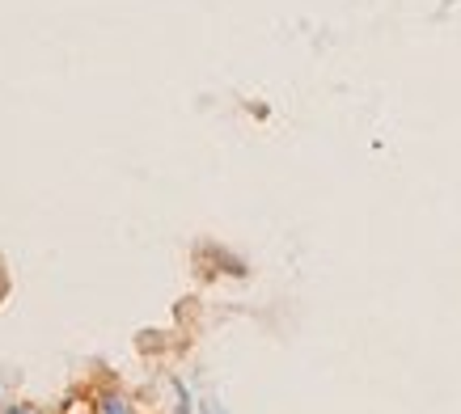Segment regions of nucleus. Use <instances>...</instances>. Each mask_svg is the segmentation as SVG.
Masks as SVG:
<instances>
[{
  "mask_svg": "<svg viewBox=\"0 0 461 414\" xmlns=\"http://www.w3.org/2000/svg\"><path fill=\"white\" fill-rule=\"evenodd\" d=\"M5 414H26V410H5Z\"/></svg>",
  "mask_w": 461,
  "mask_h": 414,
  "instance_id": "obj_2",
  "label": "nucleus"
},
{
  "mask_svg": "<svg viewBox=\"0 0 461 414\" xmlns=\"http://www.w3.org/2000/svg\"><path fill=\"white\" fill-rule=\"evenodd\" d=\"M102 414H131V406L123 398H106L102 401Z\"/></svg>",
  "mask_w": 461,
  "mask_h": 414,
  "instance_id": "obj_1",
  "label": "nucleus"
}]
</instances>
